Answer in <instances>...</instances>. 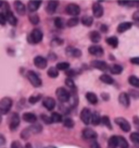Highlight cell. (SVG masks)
Instances as JSON below:
<instances>
[{"label": "cell", "instance_id": "obj_1", "mask_svg": "<svg viewBox=\"0 0 139 148\" xmlns=\"http://www.w3.org/2000/svg\"><path fill=\"white\" fill-rule=\"evenodd\" d=\"M12 107V99L9 97H5L0 100V113L7 114Z\"/></svg>", "mask_w": 139, "mask_h": 148}, {"label": "cell", "instance_id": "obj_2", "mask_svg": "<svg viewBox=\"0 0 139 148\" xmlns=\"http://www.w3.org/2000/svg\"><path fill=\"white\" fill-rule=\"evenodd\" d=\"M27 79L34 87H40V86H42V79L39 77V75H38L36 72H34V71H28Z\"/></svg>", "mask_w": 139, "mask_h": 148}, {"label": "cell", "instance_id": "obj_3", "mask_svg": "<svg viewBox=\"0 0 139 148\" xmlns=\"http://www.w3.org/2000/svg\"><path fill=\"white\" fill-rule=\"evenodd\" d=\"M42 36L44 35H42V31L35 28V29H33L31 35L28 36V42H31V44H38V42H42Z\"/></svg>", "mask_w": 139, "mask_h": 148}, {"label": "cell", "instance_id": "obj_4", "mask_svg": "<svg viewBox=\"0 0 139 148\" xmlns=\"http://www.w3.org/2000/svg\"><path fill=\"white\" fill-rule=\"evenodd\" d=\"M57 97H58V99L60 100V101L62 102H67L71 99V92H69V90H66L65 88L63 87H59L58 89H57Z\"/></svg>", "mask_w": 139, "mask_h": 148}, {"label": "cell", "instance_id": "obj_5", "mask_svg": "<svg viewBox=\"0 0 139 148\" xmlns=\"http://www.w3.org/2000/svg\"><path fill=\"white\" fill-rule=\"evenodd\" d=\"M82 136H83L84 139H87V140H91V142H95L96 138H97V133L93 131V129H85L82 132Z\"/></svg>", "mask_w": 139, "mask_h": 148}, {"label": "cell", "instance_id": "obj_6", "mask_svg": "<svg viewBox=\"0 0 139 148\" xmlns=\"http://www.w3.org/2000/svg\"><path fill=\"white\" fill-rule=\"evenodd\" d=\"M80 120L84 124L88 125L91 121V111L88 108H84L80 112Z\"/></svg>", "mask_w": 139, "mask_h": 148}, {"label": "cell", "instance_id": "obj_7", "mask_svg": "<svg viewBox=\"0 0 139 148\" xmlns=\"http://www.w3.org/2000/svg\"><path fill=\"white\" fill-rule=\"evenodd\" d=\"M9 125L11 131H15V130L18 129V126L20 125V116L18 113L14 112V113L11 114L9 120Z\"/></svg>", "mask_w": 139, "mask_h": 148}, {"label": "cell", "instance_id": "obj_8", "mask_svg": "<svg viewBox=\"0 0 139 148\" xmlns=\"http://www.w3.org/2000/svg\"><path fill=\"white\" fill-rule=\"evenodd\" d=\"M115 123L122 129V131H124L126 133L130 131V124L128 123V121L126 120V119H124V118H116Z\"/></svg>", "mask_w": 139, "mask_h": 148}, {"label": "cell", "instance_id": "obj_9", "mask_svg": "<svg viewBox=\"0 0 139 148\" xmlns=\"http://www.w3.org/2000/svg\"><path fill=\"white\" fill-rule=\"evenodd\" d=\"M65 11H66V13L67 14H71V15H73V16L75 18V16H76V15H78L79 12H80V8H79L78 5L70 3V5H66Z\"/></svg>", "mask_w": 139, "mask_h": 148}, {"label": "cell", "instance_id": "obj_10", "mask_svg": "<svg viewBox=\"0 0 139 148\" xmlns=\"http://www.w3.org/2000/svg\"><path fill=\"white\" fill-rule=\"evenodd\" d=\"M65 53L69 57H73V58H78L82 56V51L79 50L78 48H75V47H67L65 49Z\"/></svg>", "mask_w": 139, "mask_h": 148}, {"label": "cell", "instance_id": "obj_11", "mask_svg": "<svg viewBox=\"0 0 139 148\" xmlns=\"http://www.w3.org/2000/svg\"><path fill=\"white\" fill-rule=\"evenodd\" d=\"M119 101H120V103L123 107L128 108L130 105V99H129L128 94H127V92H121L120 96H119Z\"/></svg>", "mask_w": 139, "mask_h": 148}, {"label": "cell", "instance_id": "obj_12", "mask_svg": "<svg viewBox=\"0 0 139 148\" xmlns=\"http://www.w3.org/2000/svg\"><path fill=\"white\" fill-rule=\"evenodd\" d=\"M91 65L95 69H98L100 71H107L109 69V65L107 64V62H104L102 60H93L91 62Z\"/></svg>", "mask_w": 139, "mask_h": 148}, {"label": "cell", "instance_id": "obj_13", "mask_svg": "<svg viewBox=\"0 0 139 148\" xmlns=\"http://www.w3.org/2000/svg\"><path fill=\"white\" fill-rule=\"evenodd\" d=\"M34 64L36 65L38 69H45L47 66V59L42 56H37L34 59Z\"/></svg>", "mask_w": 139, "mask_h": 148}, {"label": "cell", "instance_id": "obj_14", "mask_svg": "<svg viewBox=\"0 0 139 148\" xmlns=\"http://www.w3.org/2000/svg\"><path fill=\"white\" fill-rule=\"evenodd\" d=\"M42 105L48 110H53L55 107H56V100L52 97H46L42 100Z\"/></svg>", "mask_w": 139, "mask_h": 148}, {"label": "cell", "instance_id": "obj_15", "mask_svg": "<svg viewBox=\"0 0 139 148\" xmlns=\"http://www.w3.org/2000/svg\"><path fill=\"white\" fill-rule=\"evenodd\" d=\"M93 13L95 18H101L102 14H103V7H102L99 2H96L93 5Z\"/></svg>", "mask_w": 139, "mask_h": 148}, {"label": "cell", "instance_id": "obj_16", "mask_svg": "<svg viewBox=\"0 0 139 148\" xmlns=\"http://www.w3.org/2000/svg\"><path fill=\"white\" fill-rule=\"evenodd\" d=\"M88 51L90 55L93 56H96V57H101L103 55V49H102V47L100 46H97V45H93V46H90L88 48Z\"/></svg>", "mask_w": 139, "mask_h": 148}, {"label": "cell", "instance_id": "obj_17", "mask_svg": "<svg viewBox=\"0 0 139 148\" xmlns=\"http://www.w3.org/2000/svg\"><path fill=\"white\" fill-rule=\"evenodd\" d=\"M23 120L27 123H35L37 121V116L32 112H26L23 114Z\"/></svg>", "mask_w": 139, "mask_h": 148}, {"label": "cell", "instance_id": "obj_18", "mask_svg": "<svg viewBox=\"0 0 139 148\" xmlns=\"http://www.w3.org/2000/svg\"><path fill=\"white\" fill-rule=\"evenodd\" d=\"M58 5H59L58 1H49L48 5H47L46 11L49 14H53L55 12H56L57 8H58Z\"/></svg>", "mask_w": 139, "mask_h": 148}, {"label": "cell", "instance_id": "obj_19", "mask_svg": "<svg viewBox=\"0 0 139 148\" xmlns=\"http://www.w3.org/2000/svg\"><path fill=\"white\" fill-rule=\"evenodd\" d=\"M40 5H42V2H40V1H35V0H32V1H29V2H28L27 8L31 12H35V11H37V10L39 9Z\"/></svg>", "mask_w": 139, "mask_h": 148}, {"label": "cell", "instance_id": "obj_20", "mask_svg": "<svg viewBox=\"0 0 139 148\" xmlns=\"http://www.w3.org/2000/svg\"><path fill=\"white\" fill-rule=\"evenodd\" d=\"M132 26H133V24L130 23V22H123V23H120L119 26H117V32L124 33V32H126V31H128Z\"/></svg>", "mask_w": 139, "mask_h": 148}, {"label": "cell", "instance_id": "obj_21", "mask_svg": "<svg viewBox=\"0 0 139 148\" xmlns=\"http://www.w3.org/2000/svg\"><path fill=\"white\" fill-rule=\"evenodd\" d=\"M5 16H7V21L9 22L11 25H13V26H15L16 24H18V20H16V18L13 15V13L11 12V11H7V13H5Z\"/></svg>", "mask_w": 139, "mask_h": 148}, {"label": "cell", "instance_id": "obj_22", "mask_svg": "<svg viewBox=\"0 0 139 148\" xmlns=\"http://www.w3.org/2000/svg\"><path fill=\"white\" fill-rule=\"evenodd\" d=\"M14 8L16 10V12L21 15H24L25 14V5L21 2V1H15L14 2Z\"/></svg>", "mask_w": 139, "mask_h": 148}, {"label": "cell", "instance_id": "obj_23", "mask_svg": "<svg viewBox=\"0 0 139 148\" xmlns=\"http://www.w3.org/2000/svg\"><path fill=\"white\" fill-rule=\"evenodd\" d=\"M89 38H90V40L93 42L97 44V42H99L101 40V35L97 31H93V32H90V34H89Z\"/></svg>", "mask_w": 139, "mask_h": 148}, {"label": "cell", "instance_id": "obj_24", "mask_svg": "<svg viewBox=\"0 0 139 148\" xmlns=\"http://www.w3.org/2000/svg\"><path fill=\"white\" fill-rule=\"evenodd\" d=\"M28 132H29V134H38V133H40L42 132V125L40 124H34V125H31L29 127H27Z\"/></svg>", "mask_w": 139, "mask_h": 148}, {"label": "cell", "instance_id": "obj_25", "mask_svg": "<svg viewBox=\"0 0 139 148\" xmlns=\"http://www.w3.org/2000/svg\"><path fill=\"white\" fill-rule=\"evenodd\" d=\"M119 147V140L117 136H111L108 140V148H117Z\"/></svg>", "mask_w": 139, "mask_h": 148}, {"label": "cell", "instance_id": "obj_26", "mask_svg": "<svg viewBox=\"0 0 139 148\" xmlns=\"http://www.w3.org/2000/svg\"><path fill=\"white\" fill-rule=\"evenodd\" d=\"M106 42L109 46L113 47V48H116V47L119 46V39H117V37L115 36H111V37H108L107 39H106Z\"/></svg>", "mask_w": 139, "mask_h": 148}, {"label": "cell", "instance_id": "obj_27", "mask_svg": "<svg viewBox=\"0 0 139 148\" xmlns=\"http://www.w3.org/2000/svg\"><path fill=\"white\" fill-rule=\"evenodd\" d=\"M86 99H87L91 105H97L98 103V97L96 96V94H93V92H89L86 94Z\"/></svg>", "mask_w": 139, "mask_h": 148}, {"label": "cell", "instance_id": "obj_28", "mask_svg": "<svg viewBox=\"0 0 139 148\" xmlns=\"http://www.w3.org/2000/svg\"><path fill=\"white\" fill-rule=\"evenodd\" d=\"M100 122H101V116H100V114L98 112L91 113V121H90V123L93 125H98L100 124Z\"/></svg>", "mask_w": 139, "mask_h": 148}, {"label": "cell", "instance_id": "obj_29", "mask_svg": "<svg viewBox=\"0 0 139 148\" xmlns=\"http://www.w3.org/2000/svg\"><path fill=\"white\" fill-rule=\"evenodd\" d=\"M100 81L103 82L104 84H108V85H112V84L114 83V79H112L110 75H108V74H102V75H100Z\"/></svg>", "mask_w": 139, "mask_h": 148}, {"label": "cell", "instance_id": "obj_30", "mask_svg": "<svg viewBox=\"0 0 139 148\" xmlns=\"http://www.w3.org/2000/svg\"><path fill=\"white\" fill-rule=\"evenodd\" d=\"M82 23H83V25L87 26V27L91 26L93 23V16H90V15H85V16H83V18H82Z\"/></svg>", "mask_w": 139, "mask_h": 148}, {"label": "cell", "instance_id": "obj_31", "mask_svg": "<svg viewBox=\"0 0 139 148\" xmlns=\"http://www.w3.org/2000/svg\"><path fill=\"white\" fill-rule=\"evenodd\" d=\"M109 70H110V72H111L112 74H120L122 73V71H123V66L120 64H112L110 68H109Z\"/></svg>", "mask_w": 139, "mask_h": 148}, {"label": "cell", "instance_id": "obj_32", "mask_svg": "<svg viewBox=\"0 0 139 148\" xmlns=\"http://www.w3.org/2000/svg\"><path fill=\"white\" fill-rule=\"evenodd\" d=\"M128 83L132 86H134V87L139 88V77L135 76V75H130L129 77H128Z\"/></svg>", "mask_w": 139, "mask_h": 148}, {"label": "cell", "instance_id": "obj_33", "mask_svg": "<svg viewBox=\"0 0 139 148\" xmlns=\"http://www.w3.org/2000/svg\"><path fill=\"white\" fill-rule=\"evenodd\" d=\"M51 120H52V123H60L63 121V118L61 116L60 113H58V112H52V114H51Z\"/></svg>", "mask_w": 139, "mask_h": 148}, {"label": "cell", "instance_id": "obj_34", "mask_svg": "<svg viewBox=\"0 0 139 148\" xmlns=\"http://www.w3.org/2000/svg\"><path fill=\"white\" fill-rule=\"evenodd\" d=\"M47 74H48V76L51 77V79H56V77H58V75H59V71L55 66H51L50 69L48 70Z\"/></svg>", "mask_w": 139, "mask_h": 148}, {"label": "cell", "instance_id": "obj_35", "mask_svg": "<svg viewBox=\"0 0 139 148\" xmlns=\"http://www.w3.org/2000/svg\"><path fill=\"white\" fill-rule=\"evenodd\" d=\"M56 68L58 71H67V69H70V63H67V62H59Z\"/></svg>", "mask_w": 139, "mask_h": 148}, {"label": "cell", "instance_id": "obj_36", "mask_svg": "<svg viewBox=\"0 0 139 148\" xmlns=\"http://www.w3.org/2000/svg\"><path fill=\"white\" fill-rule=\"evenodd\" d=\"M55 25H56V27H58V28H64V26H65L64 20L62 18H55Z\"/></svg>", "mask_w": 139, "mask_h": 148}, {"label": "cell", "instance_id": "obj_37", "mask_svg": "<svg viewBox=\"0 0 139 148\" xmlns=\"http://www.w3.org/2000/svg\"><path fill=\"white\" fill-rule=\"evenodd\" d=\"M117 140H119V146L121 148H128V143L124 137L122 136H117Z\"/></svg>", "mask_w": 139, "mask_h": 148}, {"label": "cell", "instance_id": "obj_38", "mask_svg": "<svg viewBox=\"0 0 139 148\" xmlns=\"http://www.w3.org/2000/svg\"><path fill=\"white\" fill-rule=\"evenodd\" d=\"M63 124H64L65 127H69V129H72V127H74V121L72 120L71 118H65L64 120H63Z\"/></svg>", "mask_w": 139, "mask_h": 148}, {"label": "cell", "instance_id": "obj_39", "mask_svg": "<svg viewBox=\"0 0 139 148\" xmlns=\"http://www.w3.org/2000/svg\"><path fill=\"white\" fill-rule=\"evenodd\" d=\"M101 122H102V124L103 125H106L108 129H112V124H111V121H110V118L108 116H102L101 118Z\"/></svg>", "mask_w": 139, "mask_h": 148}, {"label": "cell", "instance_id": "obj_40", "mask_svg": "<svg viewBox=\"0 0 139 148\" xmlns=\"http://www.w3.org/2000/svg\"><path fill=\"white\" fill-rule=\"evenodd\" d=\"M130 140H132L135 145L139 146V133H137V132L130 133Z\"/></svg>", "mask_w": 139, "mask_h": 148}, {"label": "cell", "instance_id": "obj_41", "mask_svg": "<svg viewBox=\"0 0 139 148\" xmlns=\"http://www.w3.org/2000/svg\"><path fill=\"white\" fill-rule=\"evenodd\" d=\"M65 84H66V86H67V87H70L71 90H73V92L76 90V86H75V84H74V82H73V79H72L67 77V79H65Z\"/></svg>", "mask_w": 139, "mask_h": 148}, {"label": "cell", "instance_id": "obj_42", "mask_svg": "<svg viewBox=\"0 0 139 148\" xmlns=\"http://www.w3.org/2000/svg\"><path fill=\"white\" fill-rule=\"evenodd\" d=\"M42 95L40 94H37V95H34V96H31L29 97V99H28V101H29V103H32V105H34V103H36V102H38L40 99H42Z\"/></svg>", "mask_w": 139, "mask_h": 148}, {"label": "cell", "instance_id": "obj_43", "mask_svg": "<svg viewBox=\"0 0 139 148\" xmlns=\"http://www.w3.org/2000/svg\"><path fill=\"white\" fill-rule=\"evenodd\" d=\"M78 23H79V20L75 16V18H70L69 21H67V24H66V25H67L69 27H74V26H76Z\"/></svg>", "mask_w": 139, "mask_h": 148}, {"label": "cell", "instance_id": "obj_44", "mask_svg": "<svg viewBox=\"0 0 139 148\" xmlns=\"http://www.w3.org/2000/svg\"><path fill=\"white\" fill-rule=\"evenodd\" d=\"M39 21H40V20H39V16H38L37 14H34V13L29 14V22L32 24H35V25H36V24L39 23Z\"/></svg>", "mask_w": 139, "mask_h": 148}, {"label": "cell", "instance_id": "obj_45", "mask_svg": "<svg viewBox=\"0 0 139 148\" xmlns=\"http://www.w3.org/2000/svg\"><path fill=\"white\" fill-rule=\"evenodd\" d=\"M40 118H42V120L46 123V124H50V123H52V120H51L50 116H46V114H42L40 116Z\"/></svg>", "mask_w": 139, "mask_h": 148}, {"label": "cell", "instance_id": "obj_46", "mask_svg": "<svg viewBox=\"0 0 139 148\" xmlns=\"http://www.w3.org/2000/svg\"><path fill=\"white\" fill-rule=\"evenodd\" d=\"M128 96L135 98V99H138V98H139V92H137V90H135V89H130Z\"/></svg>", "mask_w": 139, "mask_h": 148}, {"label": "cell", "instance_id": "obj_47", "mask_svg": "<svg viewBox=\"0 0 139 148\" xmlns=\"http://www.w3.org/2000/svg\"><path fill=\"white\" fill-rule=\"evenodd\" d=\"M7 22V16L5 13H0V25H5Z\"/></svg>", "mask_w": 139, "mask_h": 148}, {"label": "cell", "instance_id": "obj_48", "mask_svg": "<svg viewBox=\"0 0 139 148\" xmlns=\"http://www.w3.org/2000/svg\"><path fill=\"white\" fill-rule=\"evenodd\" d=\"M130 63L136 65H139V57H134V58H130Z\"/></svg>", "mask_w": 139, "mask_h": 148}, {"label": "cell", "instance_id": "obj_49", "mask_svg": "<svg viewBox=\"0 0 139 148\" xmlns=\"http://www.w3.org/2000/svg\"><path fill=\"white\" fill-rule=\"evenodd\" d=\"M66 75L69 76L70 79L72 77V76H74V75H76V72H75L74 70H67L66 71Z\"/></svg>", "mask_w": 139, "mask_h": 148}, {"label": "cell", "instance_id": "obj_50", "mask_svg": "<svg viewBox=\"0 0 139 148\" xmlns=\"http://www.w3.org/2000/svg\"><path fill=\"white\" fill-rule=\"evenodd\" d=\"M11 148H23V147H22V145L19 142H13V143L11 144Z\"/></svg>", "mask_w": 139, "mask_h": 148}, {"label": "cell", "instance_id": "obj_51", "mask_svg": "<svg viewBox=\"0 0 139 148\" xmlns=\"http://www.w3.org/2000/svg\"><path fill=\"white\" fill-rule=\"evenodd\" d=\"M133 20L136 21V22H139V10L136 11L134 14H133Z\"/></svg>", "mask_w": 139, "mask_h": 148}, {"label": "cell", "instance_id": "obj_52", "mask_svg": "<svg viewBox=\"0 0 139 148\" xmlns=\"http://www.w3.org/2000/svg\"><path fill=\"white\" fill-rule=\"evenodd\" d=\"M129 7H139V1H128Z\"/></svg>", "mask_w": 139, "mask_h": 148}, {"label": "cell", "instance_id": "obj_53", "mask_svg": "<svg viewBox=\"0 0 139 148\" xmlns=\"http://www.w3.org/2000/svg\"><path fill=\"white\" fill-rule=\"evenodd\" d=\"M52 44H53V45H55V44H56V45H62V44H63V40L57 38V39H53V40H52Z\"/></svg>", "mask_w": 139, "mask_h": 148}, {"label": "cell", "instance_id": "obj_54", "mask_svg": "<svg viewBox=\"0 0 139 148\" xmlns=\"http://www.w3.org/2000/svg\"><path fill=\"white\" fill-rule=\"evenodd\" d=\"M90 148H101V147H100V145L97 142H91L90 143Z\"/></svg>", "mask_w": 139, "mask_h": 148}, {"label": "cell", "instance_id": "obj_55", "mask_svg": "<svg viewBox=\"0 0 139 148\" xmlns=\"http://www.w3.org/2000/svg\"><path fill=\"white\" fill-rule=\"evenodd\" d=\"M5 144V137L2 134H0V146H2Z\"/></svg>", "mask_w": 139, "mask_h": 148}, {"label": "cell", "instance_id": "obj_56", "mask_svg": "<svg viewBox=\"0 0 139 148\" xmlns=\"http://www.w3.org/2000/svg\"><path fill=\"white\" fill-rule=\"evenodd\" d=\"M101 97H102V99H103V100H106V101H107V100H109V98H110L107 92H102Z\"/></svg>", "mask_w": 139, "mask_h": 148}, {"label": "cell", "instance_id": "obj_57", "mask_svg": "<svg viewBox=\"0 0 139 148\" xmlns=\"http://www.w3.org/2000/svg\"><path fill=\"white\" fill-rule=\"evenodd\" d=\"M100 29H101V32H103V33H108L107 25H101V26H100Z\"/></svg>", "mask_w": 139, "mask_h": 148}, {"label": "cell", "instance_id": "obj_58", "mask_svg": "<svg viewBox=\"0 0 139 148\" xmlns=\"http://www.w3.org/2000/svg\"><path fill=\"white\" fill-rule=\"evenodd\" d=\"M134 123L136 125H139V118L138 116H134Z\"/></svg>", "mask_w": 139, "mask_h": 148}, {"label": "cell", "instance_id": "obj_59", "mask_svg": "<svg viewBox=\"0 0 139 148\" xmlns=\"http://www.w3.org/2000/svg\"><path fill=\"white\" fill-rule=\"evenodd\" d=\"M25 148H32V146H31V144H26V146H25Z\"/></svg>", "mask_w": 139, "mask_h": 148}, {"label": "cell", "instance_id": "obj_60", "mask_svg": "<svg viewBox=\"0 0 139 148\" xmlns=\"http://www.w3.org/2000/svg\"><path fill=\"white\" fill-rule=\"evenodd\" d=\"M44 148H57L55 146H47V147H44Z\"/></svg>", "mask_w": 139, "mask_h": 148}, {"label": "cell", "instance_id": "obj_61", "mask_svg": "<svg viewBox=\"0 0 139 148\" xmlns=\"http://www.w3.org/2000/svg\"><path fill=\"white\" fill-rule=\"evenodd\" d=\"M2 5H3V2H2V1H0V7H1Z\"/></svg>", "mask_w": 139, "mask_h": 148}, {"label": "cell", "instance_id": "obj_62", "mask_svg": "<svg viewBox=\"0 0 139 148\" xmlns=\"http://www.w3.org/2000/svg\"><path fill=\"white\" fill-rule=\"evenodd\" d=\"M0 122H1V116H0Z\"/></svg>", "mask_w": 139, "mask_h": 148}]
</instances>
